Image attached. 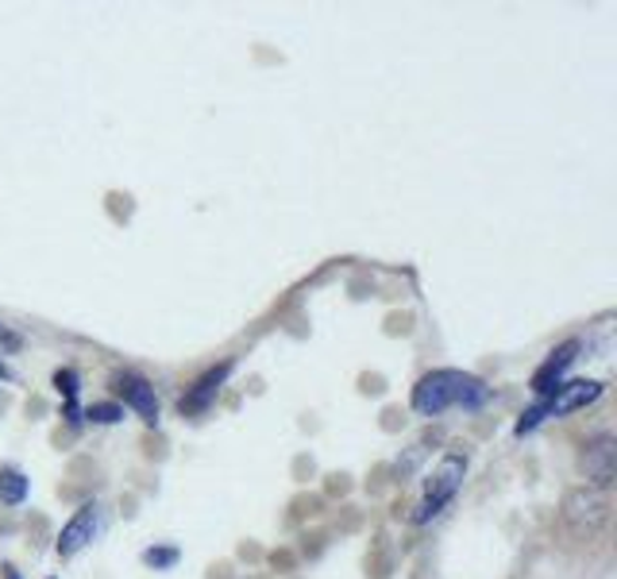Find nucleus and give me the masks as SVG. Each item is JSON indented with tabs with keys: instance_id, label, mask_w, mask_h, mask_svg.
I'll return each mask as SVG.
<instances>
[{
	"instance_id": "13",
	"label": "nucleus",
	"mask_w": 617,
	"mask_h": 579,
	"mask_svg": "<svg viewBox=\"0 0 617 579\" xmlns=\"http://www.w3.org/2000/svg\"><path fill=\"white\" fill-rule=\"evenodd\" d=\"M144 564H151V568H174V564H178V549H170V545L147 549V553H144Z\"/></svg>"
},
{
	"instance_id": "14",
	"label": "nucleus",
	"mask_w": 617,
	"mask_h": 579,
	"mask_svg": "<svg viewBox=\"0 0 617 579\" xmlns=\"http://www.w3.org/2000/svg\"><path fill=\"white\" fill-rule=\"evenodd\" d=\"M0 579H20V571L12 568V564H4V568H0Z\"/></svg>"
},
{
	"instance_id": "8",
	"label": "nucleus",
	"mask_w": 617,
	"mask_h": 579,
	"mask_svg": "<svg viewBox=\"0 0 617 579\" xmlns=\"http://www.w3.org/2000/svg\"><path fill=\"white\" fill-rule=\"evenodd\" d=\"M576 359H579V341L559 344V348L552 352V356L544 359L541 367H536V375H533V391H536V398H548V394L556 391L559 383H564L567 367L576 364Z\"/></svg>"
},
{
	"instance_id": "9",
	"label": "nucleus",
	"mask_w": 617,
	"mask_h": 579,
	"mask_svg": "<svg viewBox=\"0 0 617 579\" xmlns=\"http://www.w3.org/2000/svg\"><path fill=\"white\" fill-rule=\"evenodd\" d=\"M116 394L124 398V406H132L147 426L159 421V398H155V386L144 375H120L116 379Z\"/></svg>"
},
{
	"instance_id": "12",
	"label": "nucleus",
	"mask_w": 617,
	"mask_h": 579,
	"mask_svg": "<svg viewBox=\"0 0 617 579\" xmlns=\"http://www.w3.org/2000/svg\"><path fill=\"white\" fill-rule=\"evenodd\" d=\"M85 418L94 421V426H116V421L124 418V409H120L116 402H94V406L85 409Z\"/></svg>"
},
{
	"instance_id": "10",
	"label": "nucleus",
	"mask_w": 617,
	"mask_h": 579,
	"mask_svg": "<svg viewBox=\"0 0 617 579\" xmlns=\"http://www.w3.org/2000/svg\"><path fill=\"white\" fill-rule=\"evenodd\" d=\"M54 391L66 398L70 426H82V409H77V391H82V379H77L74 367H62V371H54Z\"/></svg>"
},
{
	"instance_id": "11",
	"label": "nucleus",
	"mask_w": 617,
	"mask_h": 579,
	"mask_svg": "<svg viewBox=\"0 0 617 579\" xmlns=\"http://www.w3.org/2000/svg\"><path fill=\"white\" fill-rule=\"evenodd\" d=\"M32 491V479L20 468H0V503L4 506H20Z\"/></svg>"
},
{
	"instance_id": "6",
	"label": "nucleus",
	"mask_w": 617,
	"mask_h": 579,
	"mask_svg": "<svg viewBox=\"0 0 617 579\" xmlns=\"http://www.w3.org/2000/svg\"><path fill=\"white\" fill-rule=\"evenodd\" d=\"M97 529H101V506H97V503L77 506L74 518H70L66 526H62V533H59V556H62V560H70V556L82 553V549L97 537Z\"/></svg>"
},
{
	"instance_id": "3",
	"label": "nucleus",
	"mask_w": 617,
	"mask_h": 579,
	"mask_svg": "<svg viewBox=\"0 0 617 579\" xmlns=\"http://www.w3.org/2000/svg\"><path fill=\"white\" fill-rule=\"evenodd\" d=\"M464 476H467V456H459V452H448L444 460H440V468L432 471V479H429V486H424V498H421V506L414 510V526H424V521H432L436 518L444 506L456 498V491L464 486Z\"/></svg>"
},
{
	"instance_id": "4",
	"label": "nucleus",
	"mask_w": 617,
	"mask_h": 579,
	"mask_svg": "<svg viewBox=\"0 0 617 579\" xmlns=\"http://www.w3.org/2000/svg\"><path fill=\"white\" fill-rule=\"evenodd\" d=\"M609 518V498L599 486H579L564 498V526L571 529V537H594Z\"/></svg>"
},
{
	"instance_id": "16",
	"label": "nucleus",
	"mask_w": 617,
	"mask_h": 579,
	"mask_svg": "<svg viewBox=\"0 0 617 579\" xmlns=\"http://www.w3.org/2000/svg\"><path fill=\"white\" fill-rule=\"evenodd\" d=\"M0 379H12V375H9V367H4V364H0Z\"/></svg>"
},
{
	"instance_id": "5",
	"label": "nucleus",
	"mask_w": 617,
	"mask_h": 579,
	"mask_svg": "<svg viewBox=\"0 0 617 579\" xmlns=\"http://www.w3.org/2000/svg\"><path fill=\"white\" fill-rule=\"evenodd\" d=\"M579 471L591 479V486L606 491L609 483L617 479V441L609 433H599L583 444L579 452Z\"/></svg>"
},
{
	"instance_id": "1",
	"label": "nucleus",
	"mask_w": 617,
	"mask_h": 579,
	"mask_svg": "<svg viewBox=\"0 0 617 579\" xmlns=\"http://www.w3.org/2000/svg\"><path fill=\"white\" fill-rule=\"evenodd\" d=\"M486 402H491V386L467 371H432L414 386V409L424 418H436L452 406L482 409Z\"/></svg>"
},
{
	"instance_id": "15",
	"label": "nucleus",
	"mask_w": 617,
	"mask_h": 579,
	"mask_svg": "<svg viewBox=\"0 0 617 579\" xmlns=\"http://www.w3.org/2000/svg\"><path fill=\"white\" fill-rule=\"evenodd\" d=\"M0 341H4V344H12V348H16V344H20L16 336H12L9 329H4V324H0Z\"/></svg>"
},
{
	"instance_id": "7",
	"label": "nucleus",
	"mask_w": 617,
	"mask_h": 579,
	"mask_svg": "<svg viewBox=\"0 0 617 579\" xmlns=\"http://www.w3.org/2000/svg\"><path fill=\"white\" fill-rule=\"evenodd\" d=\"M232 359L229 364H220V367H212V371H205L201 379H197L194 386H189L186 394H182V402H178V409L182 414H205V409L217 402V394H220V386L229 383V375H232Z\"/></svg>"
},
{
	"instance_id": "2",
	"label": "nucleus",
	"mask_w": 617,
	"mask_h": 579,
	"mask_svg": "<svg viewBox=\"0 0 617 579\" xmlns=\"http://www.w3.org/2000/svg\"><path fill=\"white\" fill-rule=\"evenodd\" d=\"M602 391H606V386L594 383V379H564L548 398H536L533 406L525 409L521 421H517V436L533 433L536 426H544V421L552 418H567V414H576V409H587L591 402L602 398Z\"/></svg>"
}]
</instances>
